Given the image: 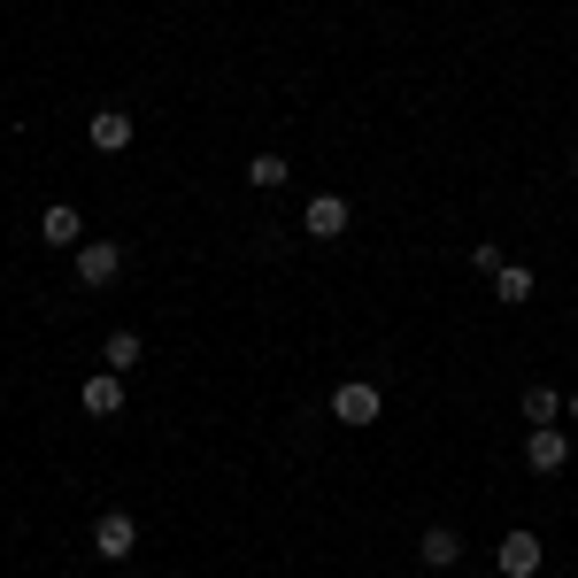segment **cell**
<instances>
[{
  "label": "cell",
  "instance_id": "obj_13",
  "mask_svg": "<svg viewBox=\"0 0 578 578\" xmlns=\"http://www.w3.org/2000/svg\"><path fill=\"white\" fill-rule=\"evenodd\" d=\"M286 178H293V170H286V154H255V162H247V185H255V193H278Z\"/></svg>",
  "mask_w": 578,
  "mask_h": 578
},
{
  "label": "cell",
  "instance_id": "obj_8",
  "mask_svg": "<svg viewBox=\"0 0 578 578\" xmlns=\"http://www.w3.org/2000/svg\"><path fill=\"white\" fill-rule=\"evenodd\" d=\"M85 409H93V417H116V409H124V378H116V371H93V378H85Z\"/></svg>",
  "mask_w": 578,
  "mask_h": 578
},
{
  "label": "cell",
  "instance_id": "obj_9",
  "mask_svg": "<svg viewBox=\"0 0 578 578\" xmlns=\"http://www.w3.org/2000/svg\"><path fill=\"white\" fill-rule=\"evenodd\" d=\"M417 556H425L433 571H447V564H463V540H455V525H433V533L417 540Z\"/></svg>",
  "mask_w": 578,
  "mask_h": 578
},
{
  "label": "cell",
  "instance_id": "obj_6",
  "mask_svg": "<svg viewBox=\"0 0 578 578\" xmlns=\"http://www.w3.org/2000/svg\"><path fill=\"white\" fill-rule=\"evenodd\" d=\"M39 240H47V247H70V255H78V247H85V216H78L70 201H54V209L39 216Z\"/></svg>",
  "mask_w": 578,
  "mask_h": 578
},
{
  "label": "cell",
  "instance_id": "obj_10",
  "mask_svg": "<svg viewBox=\"0 0 578 578\" xmlns=\"http://www.w3.org/2000/svg\"><path fill=\"white\" fill-rule=\"evenodd\" d=\"M101 363L124 378V371H140L146 363V347H140V332H109V347H101Z\"/></svg>",
  "mask_w": 578,
  "mask_h": 578
},
{
  "label": "cell",
  "instance_id": "obj_5",
  "mask_svg": "<svg viewBox=\"0 0 578 578\" xmlns=\"http://www.w3.org/2000/svg\"><path fill=\"white\" fill-rule=\"evenodd\" d=\"M301 232H308V240H339V232H347V201H339V193H316V201L301 209Z\"/></svg>",
  "mask_w": 578,
  "mask_h": 578
},
{
  "label": "cell",
  "instance_id": "obj_17",
  "mask_svg": "<svg viewBox=\"0 0 578 578\" xmlns=\"http://www.w3.org/2000/svg\"><path fill=\"white\" fill-rule=\"evenodd\" d=\"M571 170H578V146H571Z\"/></svg>",
  "mask_w": 578,
  "mask_h": 578
},
{
  "label": "cell",
  "instance_id": "obj_14",
  "mask_svg": "<svg viewBox=\"0 0 578 578\" xmlns=\"http://www.w3.org/2000/svg\"><path fill=\"white\" fill-rule=\"evenodd\" d=\"M525 417H533V425H556V417H564V394H556V386H525Z\"/></svg>",
  "mask_w": 578,
  "mask_h": 578
},
{
  "label": "cell",
  "instance_id": "obj_11",
  "mask_svg": "<svg viewBox=\"0 0 578 578\" xmlns=\"http://www.w3.org/2000/svg\"><path fill=\"white\" fill-rule=\"evenodd\" d=\"M93 146H101V154L132 146V116H124V109H101V116H93Z\"/></svg>",
  "mask_w": 578,
  "mask_h": 578
},
{
  "label": "cell",
  "instance_id": "obj_4",
  "mask_svg": "<svg viewBox=\"0 0 578 578\" xmlns=\"http://www.w3.org/2000/svg\"><path fill=\"white\" fill-rule=\"evenodd\" d=\"M494 571L501 578H533L540 571V533H509V540L494 548Z\"/></svg>",
  "mask_w": 578,
  "mask_h": 578
},
{
  "label": "cell",
  "instance_id": "obj_16",
  "mask_svg": "<svg viewBox=\"0 0 578 578\" xmlns=\"http://www.w3.org/2000/svg\"><path fill=\"white\" fill-rule=\"evenodd\" d=\"M564 409H571V417H578V394H571V402H564Z\"/></svg>",
  "mask_w": 578,
  "mask_h": 578
},
{
  "label": "cell",
  "instance_id": "obj_2",
  "mask_svg": "<svg viewBox=\"0 0 578 578\" xmlns=\"http://www.w3.org/2000/svg\"><path fill=\"white\" fill-rule=\"evenodd\" d=\"M132 548H140V525H132L124 509H109V517H93V556H101V564H124Z\"/></svg>",
  "mask_w": 578,
  "mask_h": 578
},
{
  "label": "cell",
  "instance_id": "obj_7",
  "mask_svg": "<svg viewBox=\"0 0 578 578\" xmlns=\"http://www.w3.org/2000/svg\"><path fill=\"white\" fill-rule=\"evenodd\" d=\"M564 455H571V447H564L556 425H533V439H525V463H533V470H564Z\"/></svg>",
  "mask_w": 578,
  "mask_h": 578
},
{
  "label": "cell",
  "instance_id": "obj_12",
  "mask_svg": "<svg viewBox=\"0 0 578 578\" xmlns=\"http://www.w3.org/2000/svg\"><path fill=\"white\" fill-rule=\"evenodd\" d=\"M494 301L525 308V301H533V271H525V263H501V271H494Z\"/></svg>",
  "mask_w": 578,
  "mask_h": 578
},
{
  "label": "cell",
  "instance_id": "obj_3",
  "mask_svg": "<svg viewBox=\"0 0 578 578\" xmlns=\"http://www.w3.org/2000/svg\"><path fill=\"white\" fill-rule=\"evenodd\" d=\"M116 271H124V247L116 240H85L78 247V286H116Z\"/></svg>",
  "mask_w": 578,
  "mask_h": 578
},
{
  "label": "cell",
  "instance_id": "obj_1",
  "mask_svg": "<svg viewBox=\"0 0 578 578\" xmlns=\"http://www.w3.org/2000/svg\"><path fill=\"white\" fill-rule=\"evenodd\" d=\"M378 409H386V402H378V386H363V378H347V386L332 394V417H339L347 433H363V425H378Z\"/></svg>",
  "mask_w": 578,
  "mask_h": 578
},
{
  "label": "cell",
  "instance_id": "obj_15",
  "mask_svg": "<svg viewBox=\"0 0 578 578\" xmlns=\"http://www.w3.org/2000/svg\"><path fill=\"white\" fill-rule=\"evenodd\" d=\"M470 271H486V278H494V271H501V247H494V240H478V247H470Z\"/></svg>",
  "mask_w": 578,
  "mask_h": 578
}]
</instances>
